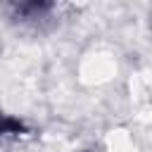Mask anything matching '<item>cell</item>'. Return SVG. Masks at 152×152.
Segmentation results:
<instances>
[{
	"instance_id": "1",
	"label": "cell",
	"mask_w": 152,
	"mask_h": 152,
	"mask_svg": "<svg viewBox=\"0 0 152 152\" xmlns=\"http://www.w3.org/2000/svg\"><path fill=\"white\" fill-rule=\"evenodd\" d=\"M12 17L21 19V21H36V19H45L55 5L52 2H43V0H31V2H14L12 7Z\"/></svg>"
},
{
	"instance_id": "2",
	"label": "cell",
	"mask_w": 152,
	"mask_h": 152,
	"mask_svg": "<svg viewBox=\"0 0 152 152\" xmlns=\"http://www.w3.org/2000/svg\"><path fill=\"white\" fill-rule=\"evenodd\" d=\"M24 133H28L26 121L19 119V116H14V114H7L5 109H0V140H5V138H19Z\"/></svg>"
},
{
	"instance_id": "3",
	"label": "cell",
	"mask_w": 152,
	"mask_h": 152,
	"mask_svg": "<svg viewBox=\"0 0 152 152\" xmlns=\"http://www.w3.org/2000/svg\"><path fill=\"white\" fill-rule=\"evenodd\" d=\"M83 152H95V150H83Z\"/></svg>"
}]
</instances>
